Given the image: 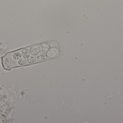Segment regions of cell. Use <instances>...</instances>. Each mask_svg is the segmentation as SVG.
Instances as JSON below:
<instances>
[{"instance_id": "obj_1", "label": "cell", "mask_w": 123, "mask_h": 123, "mask_svg": "<svg viewBox=\"0 0 123 123\" xmlns=\"http://www.w3.org/2000/svg\"><path fill=\"white\" fill-rule=\"evenodd\" d=\"M22 57L21 50L6 53L2 58V65L4 68L9 70L12 68L17 67V61Z\"/></svg>"}, {"instance_id": "obj_2", "label": "cell", "mask_w": 123, "mask_h": 123, "mask_svg": "<svg viewBox=\"0 0 123 123\" xmlns=\"http://www.w3.org/2000/svg\"><path fill=\"white\" fill-rule=\"evenodd\" d=\"M58 53H59V50L57 48L53 47L49 49L47 52V55L48 58H52L57 56L58 55Z\"/></svg>"}, {"instance_id": "obj_3", "label": "cell", "mask_w": 123, "mask_h": 123, "mask_svg": "<svg viewBox=\"0 0 123 123\" xmlns=\"http://www.w3.org/2000/svg\"><path fill=\"white\" fill-rule=\"evenodd\" d=\"M30 52L32 55L35 56L39 54L40 52V49L37 45H33L31 46L30 49Z\"/></svg>"}, {"instance_id": "obj_4", "label": "cell", "mask_w": 123, "mask_h": 123, "mask_svg": "<svg viewBox=\"0 0 123 123\" xmlns=\"http://www.w3.org/2000/svg\"><path fill=\"white\" fill-rule=\"evenodd\" d=\"M39 49L42 52H47L49 49V45L47 43H43L40 45Z\"/></svg>"}, {"instance_id": "obj_5", "label": "cell", "mask_w": 123, "mask_h": 123, "mask_svg": "<svg viewBox=\"0 0 123 123\" xmlns=\"http://www.w3.org/2000/svg\"><path fill=\"white\" fill-rule=\"evenodd\" d=\"M48 56L47 54L45 53H41L37 55V58L38 61H43L45 60L47 58Z\"/></svg>"}, {"instance_id": "obj_6", "label": "cell", "mask_w": 123, "mask_h": 123, "mask_svg": "<svg viewBox=\"0 0 123 123\" xmlns=\"http://www.w3.org/2000/svg\"><path fill=\"white\" fill-rule=\"evenodd\" d=\"M27 59L26 58L22 57L17 61L18 66L25 65L27 63Z\"/></svg>"}, {"instance_id": "obj_7", "label": "cell", "mask_w": 123, "mask_h": 123, "mask_svg": "<svg viewBox=\"0 0 123 123\" xmlns=\"http://www.w3.org/2000/svg\"><path fill=\"white\" fill-rule=\"evenodd\" d=\"M21 53L22 55V57H24L26 58H28L30 54L29 50L27 48H25L21 50Z\"/></svg>"}, {"instance_id": "obj_8", "label": "cell", "mask_w": 123, "mask_h": 123, "mask_svg": "<svg viewBox=\"0 0 123 123\" xmlns=\"http://www.w3.org/2000/svg\"><path fill=\"white\" fill-rule=\"evenodd\" d=\"M27 58V62L30 64H32L35 63L37 60V58L34 56L32 55H30Z\"/></svg>"}]
</instances>
